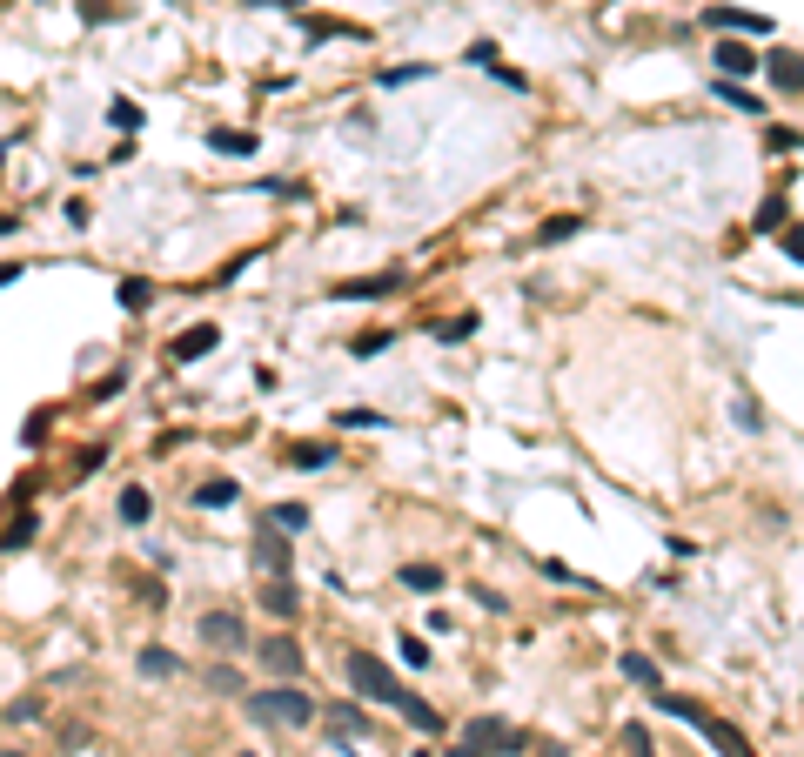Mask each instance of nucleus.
I'll use <instances>...</instances> for the list:
<instances>
[{
    "label": "nucleus",
    "mask_w": 804,
    "mask_h": 757,
    "mask_svg": "<svg viewBox=\"0 0 804 757\" xmlns=\"http://www.w3.org/2000/svg\"><path fill=\"white\" fill-rule=\"evenodd\" d=\"M778 228H784V201L771 195V201L758 208V235H778Z\"/></svg>",
    "instance_id": "34"
},
{
    "label": "nucleus",
    "mask_w": 804,
    "mask_h": 757,
    "mask_svg": "<svg viewBox=\"0 0 804 757\" xmlns=\"http://www.w3.org/2000/svg\"><path fill=\"white\" fill-rule=\"evenodd\" d=\"M657 704H664L670 717H684V724H691V731L704 737V744H711L717 757H758V744H751V737L737 731V724H724V717H711V711H697L691 697H670V691H657Z\"/></svg>",
    "instance_id": "2"
},
{
    "label": "nucleus",
    "mask_w": 804,
    "mask_h": 757,
    "mask_svg": "<svg viewBox=\"0 0 804 757\" xmlns=\"http://www.w3.org/2000/svg\"><path fill=\"white\" fill-rule=\"evenodd\" d=\"M262 610H268V617H295V610H302V590H295V577H268V583H262Z\"/></svg>",
    "instance_id": "11"
},
{
    "label": "nucleus",
    "mask_w": 804,
    "mask_h": 757,
    "mask_svg": "<svg viewBox=\"0 0 804 757\" xmlns=\"http://www.w3.org/2000/svg\"><path fill=\"white\" fill-rule=\"evenodd\" d=\"M208 148H215V155H228V161H248L262 141H255L248 128H215V134H208Z\"/></svg>",
    "instance_id": "14"
},
{
    "label": "nucleus",
    "mask_w": 804,
    "mask_h": 757,
    "mask_svg": "<svg viewBox=\"0 0 804 757\" xmlns=\"http://www.w3.org/2000/svg\"><path fill=\"white\" fill-rule=\"evenodd\" d=\"M764 67H771V81H778V94H804V61L798 54H764Z\"/></svg>",
    "instance_id": "13"
},
{
    "label": "nucleus",
    "mask_w": 804,
    "mask_h": 757,
    "mask_svg": "<svg viewBox=\"0 0 804 757\" xmlns=\"http://www.w3.org/2000/svg\"><path fill=\"white\" fill-rule=\"evenodd\" d=\"M396 650H402V664H409V670H423V664H429V644H423V637H402Z\"/></svg>",
    "instance_id": "37"
},
{
    "label": "nucleus",
    "mask_w": 804,
    "mask_h": 757,
    "mask_svg": "<svg viewBox=\"0 0 804 757\" xmlns=\"http://www.w3.org/2000/svg\"><path fill=\"white\" fill-rule=\"evenodd\" d=\"M114 302H121V309H148V302H155V289H148L141 275H128V282L114 289Z\"/></svg>",
    "instance_id": "28"
},
{
    "label": "nucleus",
    "mask_w": 804,
    "mask_h": 757,
    "mask_svg": "<svg viewBox=\"0 0 804 757\" xmlns=\"http://www.w3.org/2000/svg\"><path fill=\"white\" fill-rule=\"evenodd\" d=\"M402 81H429V67H382V88H402Z\"/></svg>",
    "instance_id": "35"
},
{
    "label": "nucleus",
    "mask_w": 804,
    "mask_h": 757,
    "mask_svg": "<svg viewBox=\"0 0 804 757\" xmlns=\"http://www.w3.org/2000/svg\"><path fill=\"white\" fill-rule=\"evenodd\" d=\"M7 235H21V215H0V242H7Z\"/></svg>",
    "instance_id": "42"
},
{
    "label": "nucleus",
    "mask_w": 804,
    "mask_h": 757,
    "mask_svg": "<svg viewBox=\"0 0 804 757\" xmlns=\"http://www.w3.org/2000/svg\"><path fill=\"white\" fill-rule=\"evenodd\" d=\"M704 27H717V34H771V21L764 14H744V7H704Z\"/></svg>",
    "instance_id": "9"
},
{
    "label": "nucleus",
    "mask_w": 804,
    "mask_h": 757,
    "mask_svg": "<svg viewBox=\"0 0 804 757\" xmlns=\"http://www.w3.org/2000/svg\"><path fill=\"white\" fill-rule=\"evenodd\" d=\"M248 557H255L262 583H268V577H295V543H289L282 530H268V523L255 530V550H248Z\"/></svg>",
    "instance_id": "6"
},
{
    "label": "nucleus",
    "mask_w": 804,
    "mask_h": 757,
    "mask_svg": "<svg viewBox=\"0 0 804 757\" xmlns=\"http://www.w3.org/2000/svg\"><path fill=\"white\" fill-rule=\"evenodd\" d=\"M0 757H27V751H0Z\"/></svg>",
    "instance_id": "44"
},
{
    "label": "nucleus",
    "mask_w": 804,
    "mask_h": 757,
    "mask_svg": "<svg viewBox=\"0 0 804 757\" xmlns=\"http://www.w3.org/2000/svg\"><path fill=\"white\" fill-rule=\"evenodd\" d=\"M335 423H342V429H382V423H389V416H376V409H342Z\"/></svg>",
    "instance_id": "33"
},
{
    "label": "nucleus",
    "mask_w": 804,
    "mask_h": 757,
    "mask_svg": "<svg viewBox=\"0 0 804 757\" xmlns=\"http://www.w3.org/2000/svg\"><path fill=\"white\" fill-rule=\"evenodd\" d=\"M47 429H54V409H34V416L21 423V443H27V449H41V443H47Z\"/></svg>",
    "instance_id": "30"
},
{
    "label": "nucleus",
    "mask_w": 804,
    "mask_h": 757,
    "mask_svg": "<svg viewBox=\"0 0 804 757\" xmlns=\"http://www.w3.org/2000/svg\"><path fill=\"white\" fill-rule=\"evenodd\" d=\"M242 711L262 724V731H309L315 717H322V704H315L302 684H268V691H248Z\"/></svg>",
    "instance_id": "1"
},
{
    "label": "nucleus",
    "mask_w": 804,
    "mask_h": 757,
    "mask_svg": "<svg viewBox=\"0 0 804 757\" xmlns=\"http://www.w3.org/2000/svg\"><path fill=\"white\" fill-rule=\"evenodd\" d=\"M402 583H409V590H443V570H436V563H402Z\"/></svg>",
    "instance_id": "27"
},
{
    "label": "nucleus",
    "mask_w": 804,
    "mask_h": 757,
    "mask_svg": "<svg viewBox=\"0 0 804 757\" xmlns=\"http://www.w3.org/2000/svg\"><path fill=\"white\" fill-rule=\"evenodd\" d=\"M141 121H148V114H141V101H128V94H114V101H108V128L141 134Z\"/></svg>",
    "instance_id": "23"
},
{
    "label": "nucleus",
    "mask_w": 804,
    "mask_h": 757,
    "mask_svg": "<svg viewBox=\"0 0 804 757\" xmlns=\"http://www.w3.org/2000/svg\"><path fill=\"white\" fill-rule=\"evenodd\" d=\"M624 751H630V757H657V751H650V731H644V724H624Z\"/></svg>",
    "instance_id": "36"
},
{
    "label": "nucleus",
    "mask_w": 804,
    "mask_h": 757,
    "mask_svg": "<svg viewBox=\"0 0 804 757\" xmlns=\"http://www.w3.org/2000/svg\"><path fill=\"white\" fill-rule=\"evenodd\" d=\"M402 724H416V731H423V737H436V731H443V711H436V704H429V697H416V691H409V697H402Z\"/></svg>",
    "instance_id": "16"
},
{
    "label": "nucleus",
    "mask_w": 804,
    "mask_h": 757,
    "mask_svg": "<svg viewBox=\"0 0 804 757\" xmlns=\"http://www.w3.org/2000/svg\"><path fill=\"white\" fill-rule=\"evenodd\" d=\"M235 496H242V490H235L228 476H208V483H201V490H195V510H228Z\"/></svg>",
    "instance_id": "20"
},
{
    "label": "nucleus",
    "mask_w": 804,
    "mask_h": 757,
    "mask_svg": "<svg viewBox=\"0 0 804 757\" xmlns=\"http://www.w3.org/2000/svg\"><path fill=\"white\" fill-rule=\"evenodd\" d=\"M41 717H47L41 697H14V704H7V724H41Z\"/></svg>",
    "instance_id": "31"
},
{
    "label": "nucleus",
    "mask_w": 804,
    "mask_h": 757,
    "mask_svg": "<svg viewBox=\"0 0 804 757\" xmlns=\"http://www.w3.org/2000/svg\"><path fill=\"white\" fill-rule=\"evenodd\" d=\"M195 637H201L208 650H222V657H242V650H248V624H242V610H208V617L195 624Z\"/></svg>",
    "instance_id": "5"
},
{
    "label": "nucleus",
    "mask_w": 804,
    "mask_h": 757,
    "mask_svg": "<svg viewBox=\"0 0 804 757\" xmlns=\"http://www.w3.org/2000/svg\"><path fill=\"white\" fill-rule=\"evenodd\" d=\"M242 757H255V751H242Z\"/></svg>",
    "instance_id": "45"
},
{
    "label": "nucleus",
    "mask_w": 804,
    "mask_h": 757,
    "mask_svg": "<svg viewBox=\"0 0 804 757\" xmlns=\"http://www.w3.org/2000/svg\"><path fill=\"white\" fill-rule=\"evenodd\" d=\"M429 335L443 342V349H456V342H469L476 335V309H463V315H449V322H429Z\"/></svg>",
    "instance_id": "19"
},
{
    "label": "nucleus",
    "mask_w": 804,
    "mask_h": 757,
    "mask_svg": "<svg viewBox=\"0 0 804 757\" xmlns=\"http://www.w3.org/2000/svg\"><path fill=\"white\" fill-rule=\"evenodd\" d=\"M463 61H469V67H496V41H469Z\"/></svg>",
    "instance_id": "38"
},
{
    "label": "nucleus",
    "mask_w": 804,
    "mask_h": 757,
    "mask_svg": "<svg viewBox=\"0 0 804 757\" xmlns=\"http://www.w3.org/2000/svg\"><path fill=\"white\" fill-rule=\"evenodd\" d=\"M255 664H262L275 684H295V677H302V644H295V637H268V644H255Z\"/></svg>",
    "instance_id": "7"
},
{
    "label": "nucleus",
    "mask_w": 804,
    "mask_h": 757,
    "mask_svg": "<svg viewBox=\"0 0 804 757\" xmlns=\"http://www.w3.org/2000/svg\"><path fill=\"white\" fill-rule=\"evenodd\" d=\"M34 536H41V516L21 510V516H7V530H0V550H27Z\"/></svg>",
    "instance_id": "18"
},
{
    "label": "nucleus",
    "mask_w": 804,
    "mask_h": 757,
    "mask_svg": "<svg viewBox=\"0 0 804 757\" xmlns=\"http://www.w3.org/2000/svg\"><path fill=\"white\" fill-rule=\"evenodd\" d=\"M215 342H222V329L215 322H201V329H188L175 342V362H201V356H215Z\"/></svg>",
    "instance_id": "15"
},
{
    "label": "nucleus",
    "mask_w": 804,
    "mask_h": 757,
    "mask_svg": "<svg viewBox=\"0 0 804 757\" xmlns=\"http://www.w3.org/2000/svg\"><path fill=\"white\" fill-rule=\"evenodd\" d=\"M114 510H121V523H148V516H155V496H148V490H121Z\"/></svg>",
    "instance_id": "24"
},
{
    "label": "nucleus",
    "mask_w": 804,
    "mask_h": 757,
    "mask_svg": "<svg viewBox=\"0 0 804 757\" xmlns=\"http://www.w3.org/2000/svg\"><path fill=\"white\" fill-rule=\"evenodd\" d=\"M342 677H349V691L369 697V704H389V711H402V684L389 677V664L382 657H369V650H342Z\"/></svg>",
    "instance_id": "3"
},
{
    "label": "nucleus",
    "mask_w": 804,
    "mask_h": 757,
    "mask_svg": "<svg viewBox=\"0 0 804 757\" xmlns=\"http://www.w3.org/2000/svg\"><path fill=\"white\" fill-rule=\"evenodd\" d=\"M717 94H724V101H731L737 114H758V94H751V88H737V81H717Z\"/></svg>",
    "instance_id": "32"
},
{
    "label": "nucleus",
    "mask_w": 804,
    "mask_h": 757,
    "mask_svg": "<svg viewBox=\"0 0 804 757\" xmlns=\"http://www.w3.org/2000/svg\"><path fill=\"white\" fill-rule=\"evenodd\" d=\"M449 757H483V751H469V744H456V751H449Z\"/></svg>",
    "instance_id": "43"
},
{
    "label": "nucleus",
    "mask_w": 804,
    "mask_h": 757,
    "mask_svg": "<svg viewBox=\"0 0 804 757\" xmlns=\"http://www.w3.org/2000/svg\"><path fill=\"white\" fill-rule=\"evenodd\" d=\"M784 255H791V262L804 268V228H784Z\"/></svg>",
    "instance_id": "41"
},
{
    "label": "nucleus",
    "mask_w": 804,
    "mask_h": 757,
    "mask_svg": "<svg viewBox=\"0 0 804 757\" xmlns=\"http://www.w3.org/2000/svg\"><path fill=\"white\" fill-rule=\"evenodd\" d=\"M402 282H409V275H402V268H382V275H362V282H335V302H382V295H396Z\"/></svg>",
    "instance_id": "8"
},
{
    "label": "nucleus",
    "mask_w": 804,
    "mask_h": 757,
    "mask_svg": "<svg viewBox=\"0 0 804 757\" xmlns=\"http://www.w3.org/2000/svg\"><path fill=\"white\" fill-rule=\"evenodd\" d=\"M262 523H268V530H282V536H302V530H309V510H302V503H275Z\"/></svg>",
    "instance_id": "21"
},
{
    "label": "nucleus",
    "mask_w": 804,
    "mask_h": 757,
    "mask_svg": "<svg viewBox=\"0 0 804 757\" xmlns=\"http://www.w3.org/2000/svg\"><path fill=\"white\" fill-rule=\"evenodd\" d=\"M624 677H630V684H644V691H657V684H664V677H657V664H650L644 650H624Z\"/></svg>",
    "instance_id": "25"
},
{
    "label": "nucleus",
    "mask_w": 804,
    "mask_h": 757,
    "mask_svg": "<svg viewBox=\"0 0 804 757\" xmlns=\"http://www.w3.org/2000/svg\"><path fill=\"white\" fill-rule=\"evenodd\" d=\"M289 463L295 469H329L335 463V443H302V449H289Z\"/></svg>",
    "instance_id": "26"
},
{
    "label": "nucleus",
    "mask_w": 804,
    "mask_h": 757,
    "mask_svg": "<svg viewBox=\"0 0 804 757\" xmlns=\"http://www.w3.org/2000/svg\"><path fill=\"white\" fill-rule=\"evenodd\" d=\"M577 228H583V215H550V222L536 228L530 242H536V248H557V242H570V235H577Z\"/></svg>",
    "instance_id": "22"
},
{
    "label": "nucleus",
    "mask_w": 804,
    "mask_h": 757,
    "mask_svg": "<svg viewBox=\"0 0 804 757\" xmlns=\"http://www.w3.org/2000/svg\"><path fill=\"white\" fill-rule=\"evenodd\" d=\"M423 757H429V751H423Z\"/></svg>",
    "instance_id": "46"
},
{
    "label": "nucleus",
    "mask_w": 804,
    "mask_h": 757,
    "mask_svg": "<svg viewBox=\"0 0 804 757\" xmlns=\"http://www.w3.org/2000/svg\"><path fill=\"white\" fill-rule=\"evenodd\" d=\"M737 423H744V429H764V409L751 396H737Z\"/></svg>",
    "instance_id": "39"
},
{
    "label": "nucleus",
    "mask_w": 804,
    "mask_h": 757,
    "mask_svg": "<svg viewBox=\"0 0 804 757\" xmlns=\"http://www.w3.org/2000/svg\"><path fill=\"white\" fill-rule=\"evenodd\" d=\"M463 744L483 751V757H510V751H530V731H516V724H503V717H469Z\"/></svg>",
    "instance_id": "4"
},
{
    "label": "nucleus",
    "mask_w": 804,
    "mask_h": 757,
    "mask_svg": "<svg viewBox=\"0 0 804 757\" xmlns=\"http://www.w3.org/2000/svg\"><path fill=\"white\" fill-rule=\"evenodd\" d=\"M751 67H758V54H751V47L737 41V34H717V81H744Z\"/></svg>",
    "instance_id": "10"
},
{
    "label": "nucleus",
    "mask_w": 804,
    "mask_h": 757,
    "mask_svg": "<svg viewBox=\"0 0 804 757\" xmlns=\"http://www.w3.org/2000/svg\"><path fill=\"white\" fill-rule=\"evenodd\" d=\"M329 731H335V744H356V737H369V711H356V704H329Z\"/></svg>",
    "instance_id": "12"
},
{
    "label": "nucleus",
    "mask_w": 804,
    "mask_h": 757,
    "mask_svg": "<svg viewBox=\"0 0 804 757\" xmlns=\"http://www.w3.org/2000/svg\"><path fill=\"white\" fill-rule=\"evenodd\" d=\"M208 691H215V697H242V670L215 664V670H208Z\"/></svg>",
    "instance_id": "29"
},
{
    "label": "nucleus",
    "mask_w": 804,
    "mask_h": 757,
    "mask_svg": "<svg viewBox=\"0 0 804 757\" xmlns=\"http://www.w3.org/2000/svg\"><path fill=\"white\" fill-rule=\"evenodd\" d=\"M134 664H141V677H155V684H161V677H175V670H181V657L168 644H141V650H134Z\"/></svg>",
    "instance_id": "17"
},
{
    "label": "nucleus",
    "mask_w": 804,
    "mask_h": 757,
    "mask_svg": "<svg viewBox=\"0 0 804 757\" xmlns=\"http://www.w3.org/2000/svg\"><path fill=\"white\" fill-rule=\"evenodd\" d=\"M382 349H389V329H376V335H362V342H356V356H382Z\"/></svg>",
    "instance_id": "40"
}]
</instances>
